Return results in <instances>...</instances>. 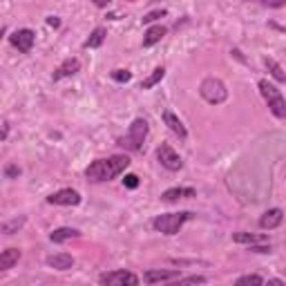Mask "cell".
<instances>
[{"instance_id":"6da1fadb","label":"cell","mask_w":286,"mask_h":286,"mask_svg":"<svg viewBox=\"0 0 286 286\" xmlns=\"http://www.w3.org/2000/svg\"><path fill=\"white\" fill-rule=\"evenodd\" d=\"M128 166H130V159H128L125 154H114V156H108V159H97L87 166L85 177L94 183L110 181V179H114L116 175H121Z\"/></svg>"},{"instance_id":"7a4b0ae2","label":"cell","mask_w":286,"mask_h":286,"mask_svg":"<svg viewBox=\"0 0 286 286\" xmlns=\"http://www.w3.org/2000/svg\"><path fill=\"white\" fill-rule=\"evenodd\" d=\"M260 92L268 103V110H271L277 119H286V99L282 97V92L268 81H260Z\"/></svg>"},{"instance_id":"3957f363","label":"cell","mask_w":286,"mask_h":286,"mask_svg":"<svg viewBox=\"0 0 286 286\" xmlns=\"http://www.w3.org/2000/svg\"><path fill=\"white\" fill-rule=\"evenodd\" d=\"M145 137H148V121L145 119H134L130 130H128V134L119 139V145L121 148H125V150H134V152H137V150H141Z\"/></svg>"},{"instance_id":"277c9868","label":"cell","mask_w":286,"mask_h":286,"mask_svg":"<svg viewBox=\"0 0 286 286\" xmlns=\"http://www.w3.org/2000/svg\"><path fill=\"white\" fill-rule=\"evenodd\" d=\"M190 217H193V212H168V215H159L156 219L152 221L154 231L164 233V235H177L179 228L186 224Z\"/></svg>"},{"instance_id":"5b68a950","label":"cell","mask_w":286,"mask_h":286,"mask_svg":"<svg viewBox=\"0 0 286 286\" xmlns=\"http://www.w3.org/2000/svg\"><path fill=\"white\" fill-rule=\"evenodd\" d=\"M199 94L208 101V103H212V105H219V103H224V101L228 99L226 85H224L219 78H215V76H208L204 83H201Z\"/></svg>"},{"instance_id":"8992f818","label":"cell","mask_w":286,"mask_h":286,"mask_svg":"<svg viewBox=\"0 0 286 286\" xmlns=\"http://www.w3.org/2000/svg\"><path fill=\"white\" fill-rule=\"evenodd\" d=\"M99 282L105 286H137L139 277L128 271H112V273H103L99 277Z\"/></svg>"},{"instance_id":"52a82bcc","label":"cell","mask_w":286,"mask_h":286,"mask_svg":"<svg viewBox=\"0 0 286 286\" xmlns=\"http://www.w3.org/2000/svg\"><path fill=\"white\" fill-rule=\"evenodd\" d=\"M156 159H159V164L164 166L166 170H172V172H175V170H181V166H183L181 156H179L168 143L159 145V150H156Z\"/></svg>"},{"instance_id":"ba28073f","label":"cell","mask_w":286,"mask_h":286,"mask_svg":"<svg viewBox=\"0 0 286 286\" xmlns=\"http://www.w3.org/2000/svg\"><path fill=\"white\" fill-rule=\"evenodd\" d=\"M34 41H36V34L31 29H18L9 36V43L18 49L20 54H29L31 47H34Z\"/></svg>"},{"instance_id":"9c48e42d","label":"cell","mask_w":286,"mask_h":286,"mask_svg":"<svg viewBox=\"0 0 286 286\" xmlns=\"http://www.w3.org/2000/svg\"><path fill=\"white\" fill-rule=\"evenodd\" d=\"M47 204H54V206H78L81 204V195L72 188H63L58 193L49 195L47 197Z\"/></svg>"},{"instance_id":"30bf717a","label":"cell","mask_w":286,"mask_h":286,"mask_svg":"<svg viewBox=\"0 0 286 286\" xmlns=\"http://www.w3.org/2000/svg\"><path fill=\"white\" fill-rule=\"evenodd\" d=\"M282 219H284V212L279 208H271V210H266L264 215H262L260 228H264V231H273V228H277L279 224H282Z\"/></svg>"},{"instance_id":"8fae6325","label":"cell","mask_w":286,"mask_h":286,"mask_svg":"<svg viewBox=\"0 0 286 286\" xmlns=\"http://www.w3.org/2000/svg\"><path fill=\"white\" fill-rule=\"evenodd\" d=\"M78 70H81V60H78V58H67L65 63L54 72V76H52V78H54V81H60V78H65V76L76 74Z\"/></svg>"},{"instance_id":"7c38bea8","label":"cell","mask_w":286,"mask_h":286,"mask_svg":"<svg viewBox=\"0 0 286 286\" xmlns=\"http://www.w3.org/2000/svg\"><path fill=\"white\" fill-rule=\"evenodd\" d=\"M143 279H145L148 284L170 282V279H179V271H145Z\"/></svg>"},{"instance_id":"4fadbf2b","label":"cell","mask_w":286,"mask_h":286,"mask_svg":"<svg viewBox=\"0 0 286 286\" xmlns=\"http://www.w3.org/2000/svg\"><path fill=\"white\" fill-rule=\"evenodd\" d=\"M47 266L56 268V271H67V268L74 266V257L67 253H58V255H49L47 257Z\"/></svg>"},{"instance_id":"5bb4252c","label":"cell","mask_w":286,"mask_h":286,"mask_svg":"<svg viewBox=\"0 0 286 286\" xmlns=\"http://www.w3.org/2000/svg\"><path fill=\"white\" fill-rule=\"evenodd\" d=\"M164 123H166L168 128H170L172 132L177 134L179 139H186V137H188V132H186V125H183V123L179 121V116H175V114H172V112H168V110L164 112Z\"/></svg>"},{"instance_id":"9a60e30c","label":"cell","mask_w":286,"mask_h":286,"mask_svg":"<svg viewBox=\"0 0 286 286\" xmlns=\"http://www.w3.org/2000/svg\"><path fill=\"white\" fill-rule=\"evenodd\" d=\"M188 197H197V190L195 188H170L161 195L164 201H177V199H188Z\"/></svg>"},{"instance_id":"2e32d148","label":"cell","mask_w":286,"mask_h":286,"mask_svg":"<svg viewBox=\"0 0 286 286\" xmlns=\"http://www.w3.org/2000/svg\"><path fill=\"white\" fill-rule=\"evenodd\" d=\"M81 237V233L76 231V228H56V231L49 235V239H52L54 244H63V242H70V239H76Z\"/></svg>"},{"instance_id":"e0dca14e","label":"cell","mask_w":286,"mask_h":286,"mask_svg":"<svg viewBox=\"0 0 286 286\" xmlns=\"http://www.w3.org/2000/svg\"><path fill=\"white\" fill-rule=\"evenodd\" d=\"M18 260H20V250L18 248L3 250V255H0V271H9L14 264H18Z\"/></svg>"},{"instance_id":"ac0fdd59","label":"cell","mask_w":286,"mask_h":286,"mask_svg":"<svg viewBox=\"0 0 286 286\" xmlns=\"http://www.w3.org/2000/svg\"><path fill=\"white\" fill-rule=\"evenodd\" d=\"M164 36H166V27H161V25L150 27L143 36V47H152V45H156Z\"/></svg>"},{"instance_id":"d6986e66","label":"cell","mask_w":286,"mask_h":286,"mask_svg":"<svg viewBox=\"0 0 286 286\" xmlns=\"http://www.w3.org/2000/svg\"><path fill=\"white\" fill-rule=\"evenodd\" d=\"M105 36H108V31L103 29V27H97L92 34H89V38L85 41V45L83 47L85 49H94V47H101L103 45V41H105Z\"/></svg>"},{"instance_id":"ffe728a7","label":"cell","mask_w":286,"mask_h":286,"mask_svg":"<svg viewBox=\"0 0 286 286\" xmlns=\"http://www.w3.org/2000/svg\"><path fill=\"white\" fill-rule=\"evenodd\" d=\"M233 242L253 246V244H264L266 237H264V235H250V233H235L233 235Z\"/></svg>"},{"instance_id":"44dd1931","label":"cell","mask_w":286,"mask_h":286,"mask_svg":"<svg viewBox=\"0 0 286 286\" xmlns=\"http://www.w3.org/2000/svg\"><path fill=\"white\" fill-rule=\"evenodd\" d=\"M164 76H166V67H156V70L152 72V74H150V76L141 83V89H150V87H154L156 83H159Z\"/></svg>"},{"instance_id":"7402d4cb","label":"cell","mask_w":286,"mask_h":286,"mask_svg":"<svg viewBox=\"0 0 286 286\" xmlns=\"http://www.w3.org/2000/svg\"><path fill=\"white\" fill-rule=\"evenodd\" d=\"M264 63H266L268 72L273 74V78H275V81H279V83H284V81H286V72H284L282 67H279V65L275 63V60H273V58H266Z\"/></svg>"},{"instance_id":"603a6c76","label":"cell","mask_w":286,"mask_h":286,"mask_svg":"<svg viewBox=\"0 0 286 286\" xmlns=\"http://www.w3.org/2000/svg\"><path fill=\"white\" fill-rule=\"evenodd\" d=\"M22 224H25V217H16V219H11V221H5L3 226H0V231H3L5 235H14Z\"/></svg>"},{"instance_id":"cb8c5ba5","label":"cell","mask_w":286,"mask_h":286,"mask_svg":"<svg viewBox=\"0 0 286 286\" xmlns=\"http://www.w3.org/2000/svg\"><path fill=\"white\" fill-rule=\"evenodd\" d=\"M110 76L114 78L116 83H128V81L132 78V72H128V70H114Z\"/></svg>"},{"instance_id":"d4e9b609","label":"cell","mask_w":286,"mask_h":286,"mask_svg":"<svg viewBox=\"0 0 286 286\" xmlns=\"http://www.w3.org/2000/svg\"><path fill=\"white\" fill-rule=\"evenodd\" d=\"M244 284H264V279H262L260 275H244V277H239L237 279V286H244Z\"/></svg>"},{"instance_id":"484cf974","label":"cell","mask_w":286,"mask_h":286,"mask_svg":"<svg viewBox=\"0 0 286 286\" xmlns=\"http://www.w3.org/2000/svg\"><path fill=\"white\" fill-rule=\"evenodd\" d=\"M244 3H262L266 7H273V9H279L286 5V0H244Z\"/></svg>"},{"instance_id":"4316f807","label":"cell","mask_w":286,"mask_h":286,"mask_svg":"<svg viewBox=\"0 0 286 286\" xmlns=\"http://www.w3.org/2000/svg\"><path fill=\"white\" fill-rule=\"evenodd\" d=\"M166 16V9H156V11H150V14H145L143 16V22L148 25V22H154L156 18H164Z\"/></svg>"},{"instance_id":"83f0119b","label":"cell","mask_w":286,"mask_h":286,"mask_svg":"<svg viewBox=\"0 0 286 286\" xmlns=\"http://www.w3.org/2000/svg\"><path fill=\"white\" fill-rule=\"evenodd\" d=\"M179 284H206V277H201V275H190L186 279L179 277Z\"/></svg>"},{"instance_id":"f1b7e54d","label":"cell","mask_w":286,"mask_h":286,"mask_svg":"<svg viewBox=\"0 0 286 286\" xmlns=\"http://www.w3.org/2000/svg\"><path fill=\"white\" fill-rule=\"evenodd\" d=\"M123 183H125V188H137L139 186V177L137 175H125Z\"/></svg>"},{"instance_id":"f546056e","label":"cell","mask_w":286,"mask_h":286,"mask_svg":"<svg viewBox=\"0 0 286 286\" xmlns=\"http://www.w3.org/2000/svg\"><path fill=\"white\" fill-rule=\"evenodd\" d=\"M5 175H7L9 179L18 177V175H20V168H18V166H7V170H5Z\"/></svg>"},{"instance_id":"4dcf8cb0","label":"cell","mask_w":286,"mask_h":286,"mask_svg":"<svg viewBox=\"0 0 286 286\" xmlns=\"http://www.w3.org/2000/svg\"><path fill=\"white\" fill-rule=\"evenodd\" d=\"M253 253H271V246H260V244H253L250 246Z\"/></svg>"},{"instance_id":"1f68e13d","label":"cell","mask_w":286,"mask_h":286,"mask_svg":"<svg viewBox=\"0 0 286 286\" xmlns=\"http://www.w3.org/2000/svg\"><path fill=\"white\" fill-rule=\"evenodd\" d=\"M47 25H52V27H58V25H60V20L56 18V16H49V18H47Z\"/></svg>"},{"instance_id":"d6a6232c","label":"cell","mask_w":286,"mask_h":286,"mask_svg":"<svg viewBox=\"0 0 286 286\" xmlns=\"http://www.w3.org/2000/svg\"><path fill=\"white\" fill-rule=\"evenodd\" d=\"M94 5H97V7H108L110 5V0H92Z\"/></svg>"},{"instance_id":"836d02e7","label":"cell","mask_w":286,"mask_h":286,"mask_svg":"<svg viewBox=\"0 0 286 286\" xmlns=\"http://www.w3.org/2000/svg\"><path fill=\"white\" fill-rule=\"evenodd\" d=\"M7 134H9V123L5 121L3 123V139H7Z\"/></svg>"}]
</instances>
